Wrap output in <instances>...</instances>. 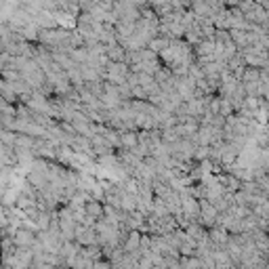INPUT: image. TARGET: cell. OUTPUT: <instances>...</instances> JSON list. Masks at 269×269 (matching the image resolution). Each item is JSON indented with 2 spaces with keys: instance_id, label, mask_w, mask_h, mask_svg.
I'll list each match as a JSON object with an SVG mask.
<instances>
[{
  "instance_id": "7a4b0ae2",
  "label": "cell",
  "mask_w": 269,
  "mask_h": 269,
  "mask_svg": "<svg viewBox=\"0 0 269 269\" xmlns=\"http://www.w3.org/2000/svg\"><path fill=\"white\" fill-rule=\"evenodd\" d=\"M139 244H141V235L137 232H133L129 235V242H126V246H124V251L126 252H137L139 251Z\"/></svg>"
},
{
  "instance_id": "8992f818",
  "label": "cell",
  "mask_w": 269,
  "mask_h": 269,
  "mask_svg": "<svg viewBox=\"0 0 269 269\" xmlns=\"http://www.w3.org/2000/svg\"><path fill=\"white\" fill-rule=\"evenodd\" d=\"M242 269H254V267H242Z\"/></svg>"
},
{
  "instance_id": "3957f363",
  "label": "cell",
  "mask_w": 269,
  "mask_h": 269,
  "mask_svg": "<svg viewBox=\"0 0 269 269\" xmlns=\"http://www.w3.org/2000/svg\"><path fill=\"white\" fill-rule=\"evenodd\" d=\"M181 263H183V269H204L202 261L198 259V257H196V259H194V257H183Z\"/></svg>"
},
{
  "instance_id": "5b68a950",
  "label": "cell",
  "mask_w": 269,
  "mask_h": 269,
  "mask_svg": "<svg viewBox=\"0 0 269 269\" xmlns=\"http://www.w3.org/2000/svg\"><path fill=\"white\" fill-rule=\"evenodd\" d=\"M95 269H114L107 261H95Z\"/></svg>"
},
{
  "instance_id": "6da1fadb",
  "label": "cell",
  "mask_w": 269,
  "mask_h": 269,
  "mask_svg": "<svg viewBox=\"0 0 269 269\" xmlns=\"http://www.w3.org/2000/svg\"><path fill=\"white\" fill-rule=\"evenodd\" d=\"M13 242H15V246H19V248H28V246H34V235L30 232H17Z\"/></svg>"
},
{
  "instance_id": "277c9868",
  "label": "cell",
  "mask_w": 269,
  "mask_h": 269,
  "mask_svg": "<svg viewBox=\"0 0 269 269\" xmlns=\"http://www.w3.org/2000/svg\"><path fill=\"white\" fill-rule=\"evenodd\" d=\"M213 242H215V244H225V242H227L225 234H223V232H215L213 234Z\"/></svg>"
}]
</instances>
